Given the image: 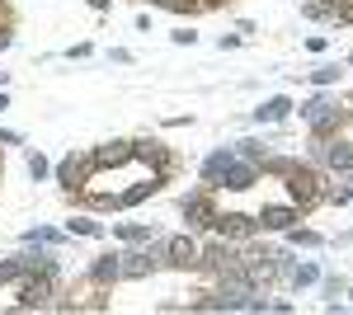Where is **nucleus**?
Returning a JSON list of instances; mask_svg holds the SVG:
<instances>
[{
  "label": "nucleus",
  "mask_w": 353,
  "mask_h": 315,
  "mask_svg": "<svg viewBox=\"0 0 353 315\" xmlns=\"http://www.w3.org/2000/svg\"><path fill=\"white\" fill-rule=\"evenodd\" d=\"M48 296H52V259L43 263L38 278H28L24 287H19V306H48Z\"/></svg>",
  "instance_id": "obj_1"
},
{
  "label": "nucleus",
  "mask_w": 353,
  "mask_h": 315,
  "mask_svg": "<svg viewBox=\"0 0 353 315\" xmlns=\"http://www.w3.org/2000/svg\"><path fill=\"white\" fill-rule=\"evenodd\" d=\"M301 118L311 123V132H316V136H325V132L339 123V104H330V99H311V104L301 108Z\"/></svg>",
  "instance_id": "obj_2"
},
{
  "label": "nucleus",
  "mask_w": 353,
  "mask_h": 315,
  "mask_svg": "<svg viewBox=\"0 0 353 315\" xmlns=\"http://www.w3.org/2000/svg\"><path fill=\"white\" fill-rule=\"evenodd\" d=\"M184 216H189V226H212V216H217V207H212V198H208V188H198V193H189L184 203Z\"/></svg>",
  "instance_id": "obj_3"
},
{
  "label": "nucleus",
  "mask_w": 353,
  "mask_h": 315,
  "mask_svg": "<svg viewBox=\"0 0 353 315\" xmlns=\"http://www.w3.org/2000/svg\"><path fill=\"white\" fill-rule=\"evenodd\" d=\"M165 254H170L174 268H193V263H198V245H193L189 236H174V240H165Z\"/></svg>",
  "instance_id": "obj_4"
},
{
  "label": "nucleus",
  "mask_w": 353,
  "mask_h": 315,
  "mask_svg": "<svg viewBox=\"0 0 353 315\" xmlns=\"http://www.w3.org/2000/svg\"><path fill=\"white\" fill-rule=\"evenodd\" d=\"M151 254H118V273L123 278H141V273H151Z\"/></svg>",
  "instance_id": "obj_5"
},
{
  "label": "nucleus",
  "mask_w": 353,
  "mask_h": 315,
  "mask_svg": "<svg viewBox=\"0 0 353 315\" xmlns=\"http://www.w3.org/2000/svg\"><path fill=\"white\" fill-rule=\"evenodd\" d=\"M113 278H123V273H118V254L94 259V268H90V283H113Z\"/></svg>",
  "instance_id": "obj_6"
},
{
  "label": "nucleus",
  "mask_w": 353,
  "mask_h": 315,
  "mask_svg": "<svg viewBox=\"0 0 353 315\" xmlns=\"http://www.w3.org/2000/svg\"><path fill=\"white\" fill-rule=\"evenodd\" d=\"M288 99H269V104L264 108H254V118H259V123H278V118H288Z\"/></svg>",
  "instance_id": "obj_7"
},
{
  "label": "nucleus",
  "mask_w": 353,
  "mask_h": 315,
  "mask_svg": "<svg viewBox=\"0 0 353 315\" xmlns=\"http://www.w3.org/2000/svg\"><path fill=\"white\" fill-rule=\"evenodd\" d=\"M123 240H151V226H118Z\"/></svg>",
  "instance_id": "obj_8"
},
{
  "label": "nucleus",
  "mask_w": 353,
  "mask_h": 315,
  "mask_svg": "<svg viewBox=\"0 0 353 315\" xmlns=\"http://www.w3.org/2000/svg\"><path fill=\"white\" fill-rule=\"evenodd\" d=\"M28 174H33V179H43V174H48V160H43V156H28Z\"/></svg>",
  "instance_id": "obj_9"
},
{
  "label": "nucleus",
  "mask_w": 353,
  "mask_h": 315,
  "mask_svg": "<svg viewBox=\"0 0 353 315\" xmlns=\"http://www.w3.org/2000/svg\"><path fill=\"white\" fill-rule=\"evenodd\" d=\"M71 231H81V236H99V221H71Z\"/></svg>",
  "instance_id": "obj_10"
},
{
  "label": "nucleus",
  "mask_w": 353,
  "mask_h": 315,
  "mask_svg": "<svg viewBox=\"0 0 353 315\" xmlns=\"http://www.w3.org/2000/svg\"><path fill=\"white\" fill-rule=\"evenodd\" d=\"M292 240H297V245H321V236H316V231H292Z\"/></svg>",
  "instance_id": "obj_11"
},
{
  "label": "nucleus",
  "mask_w": 353,
  "mask_h": 315,
  "mask_svg": "<svg viewBox=\"0 0 353 315\" xmlns=\"http://www.w3.org/2000/svg\"><path fill=\"white\" fill-rule=\"evenodd\" d=\"M334 76H339V66H325V71H316V85H330Z\"/></svg>",
  "instance_id": "obj_12"
}]
</instances>
